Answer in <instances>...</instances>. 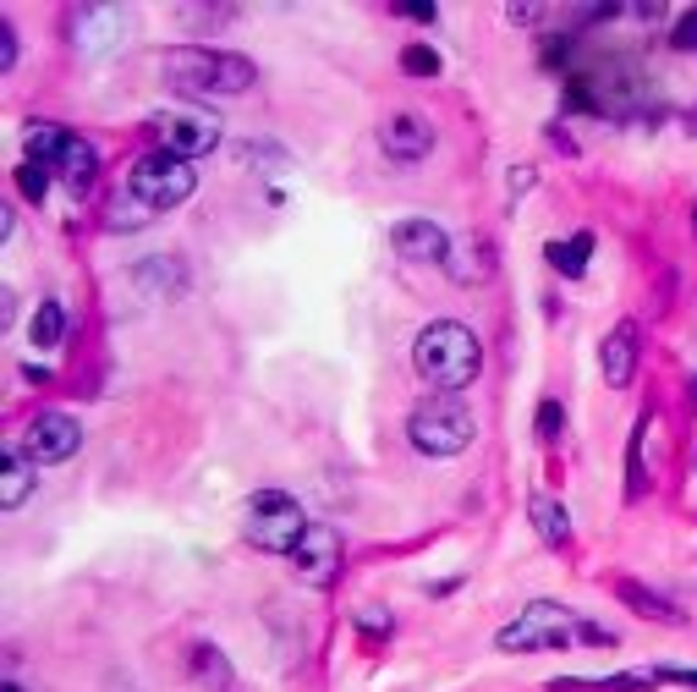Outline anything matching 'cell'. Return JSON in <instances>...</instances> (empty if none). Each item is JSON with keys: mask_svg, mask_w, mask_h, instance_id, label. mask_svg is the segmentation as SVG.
Returning <instances> with one entry per match:
<instances>
[{"mask_svg": "<svg viewBox=\"0 0 697 692\" xmlns=\"http://www.w3.org/2000/svg\"><path fill=\"white\" fill-rule=\"evenodd\" d=\"M22 143H28V159L44 165L50 176H61L72 193H89V187H94L100 154H94L89 138H77V133H66V127H50V122H33Z\"/></svg>", "mask_w": 697, "mask_h": 692, "instance_id": "cell-3", "label": "cell"}, {"mask_svg": "<svg viewBox=\"0 0 697 692\" xmlns=\"http://www.w3.org/2000/svg\"><path fill=\"white\" fill-rule=\"evenodd\" d=\"M407 17H418V22H434V6H423V0H413V6H402Z\"/></svg>", "mask_w": 697, "mask_h": 692, "instance_id": "cell-25", "label": "cell"}, {"mask_svg": "<svg viewBox=\"0 0 697 692\" xmlns=\"http://www.w3.org/2000/svg\"><path fill=\"white\" fill-rule=\"evenodd\" d=\"M0 66H17V33H11V22H0Z\"/></svg>", "mask_w": 697, "mask_h": 692, "instance_id": "cell-23", "label": "cell"}, {"mask_svg": "<svg viewBox=\"0 0 697 692\" xmlns=\"http://www.w3.org/2000/svg\"><path fill=\"white\" fill-rule=\"evenodd\" d=\"M615 593H621L637 616H654V621H665V627H676V621H682V610H676V605H665L659 593H648V588H637V582H621Z\"/></svg>", "mask_w": 697, "mask_h": 692, "instance_id": "cell-17", "label": "cell"}, {"mask_svg": "<svg viewBox=\"0 0 697 692\" xmlns=\"http://www.w3.org/2000/svg\"><path fill=\"white\" fill-rule=\"evenodd\" d=\"M402 72H413V78H434V72H439V55H434L428 44H407V50H402Z\"/></svg>", "mask_w": 697, "mask_h": 692, "instance_id": "cell-20", "label": "cell"}, {"mask_svg": "<svg viewBox=\"0 0 697 692\" xmlns=\"http://www.w3.org/2000/svg\"><path fill=\"white\" fill-rule=\"evenodd\" d=\"M291 566H297V577H302V582L330 588V582H335V571H341V539H335V528H308V534H302V545L291 550Z\"/></svg>", "mask_w": 697, "mask_h": 692, "instance_id": "cell-10", "label": "cell"}, {"mask_svg": "<svg viewBox=\"0 0 697 692\" xmlns=\"http://www.w3.org/2000/svg\"><path fill=\"white\" fill-rule=\"evenodd\" d=\"M308 528H313V523L302 517V506H297L291 495H280V489H259V495L248 500V517H242V534L270 555H291L302 545Z\"/></svg>", "mask_w": 697, "mask_h": 692, "instance_id": "cell-5", "label": "cell"}, {"mask_svg": "<svg viewBox=\"0 0 697 692\" xmlns=\"http://www.w3.org/2000/svg\"><path fill=\"white\" fill-rule=\"evenodd\" d=\"M391 248H396L402 259H413V265H445V259H450V237H445L434 220H402V226L391 231Z\"/></svg>", "mask_w": 697, "mask_h": 692, "instance_id": "cell-11", "label": "cell"}, {"mask_svg": "<svg viewBox=\"0 0 697 692\" xmlns=\"http://www.w3.org/2000/svg\"><path fill=\"white\" fill-rule=\"evenodd\" d=\"M413 369H418L434 391H467L478 380V369H483V347H478V335L467 324L439 319V324H428L418 335Z\"/></svg>", "mask_w": 697, "mask_h": 692, "instance_id": "cell-2", "label": "cell"}, {"mask_svg": "<svg viewBox=\"0 0 697 692\" xmlns=\"http://www.w3.org/2000/svg\"><path fill=\"white\" fill-rule=\"evenodd\" d=\"M528 517H533V528H539V539H544V545H571V517H565V506H560V500L533 495Z\"/></svg>", "mask_w": 697, "mask_h": 692, "instance_id": "cell-15", "label": "cell"}, {"mask_svg": "<svg viewBox=\"0 0 697 692\" xmlns=\"http://www.w3.org/2000/svg\"><path fill=\"white\" fill-rule=\"evenodd\" d=\"M379 143H385V154H391V159L413 165V159H423V154L434 148V133H428V122H423V116L402 111V116H391V122H385Z\"/></svg>", "mask_w": 697, "mask_h": 692, "instance_id": "cell-13", "label": "cell"}, {"mask_svg": "<svg viewBox=\"0 0 697 692\" xmlns=\"http://www.w3.org/2000/svg\"><path fill=\"white\" fill-rule=\"evenodd\" d=\"M148 220H154V209H148L143 198H133V193H122V198L111 204V226H116V231H138Z\"/></svg>", "mask_w": 697, "mask_h": 692, "instance_id": "cell-19", "label": "cell"}, {"mask_svg": "<svg viewBox=\"0 0 697 692\" xmlns=\"http://www.w3.org/2000/svg\"><path fill=\"white\" fill-rule=\"evenodd\" d=\"M6 692H28V688H17V682H11V688H6Z\"/></svg>", "mask_w": 697, "mask_h": 692, "instance_id": "cell-27", "label": "cell"}, {"mask_svg": "<svg viewBox=\"0 0 697 692\" xmlns=\"http://www.w3.org/2000/svg\"><path fill=\"white\" fill-rule=\"evenodd\" d=\"M193 187H198L193 165H187L181 154H165V148H148L138 165H133V176H127V193L143 198L154 215H159V209L187 204V198H193Z\"/></svg>", "mask_w": 697, "mask_h": 692, "instance_id": "cell-6", "label": "cell"}, {"mask_svg": "<svg viewBox=\"0 0 697 692\" xmlns=\"http://www.w3.org/2000/svg\"><path fill=\"white\" fill-rule=\"evenodd\" d=\"M587 254H593V231H576L571 242H550V265H555L560 276H582L587 270Z\"/></svg>", "mask_w": 697, "mask_h": 692, "instance_id": "cell-16", "label": "cell"}, {"mask_svg": "<svg viewBox=\"0 0 697 692\" xmlns=\"http://www.w3.org/2000/svg\"><path fill=\"white\" fill-rule=\"evenodd\" d=\"M77 445H83V428L66 413H39L22 434V451L33 462H66V456H77Z\"/></svg>", "mask_w": 697, "mask_h": 692, "instance_id": "cell-9", "label": "cell"}, {"mask_svg": "<svg viewBox=\"0 0 697 692\" xmlns=\"http://www.w3.org/2000/svg\"><path fill=\"white\" fill-rule=\"evenodd\" d=\"M693 407H697V374H693Z\"/></svg>", "mask_w": 697, "mask_h": 692, "instance_id": "cell-26", "label": "cell"}, {"mask_svg": "<svg viewBox=\"0 0 697 692\" xmlns=\"http://www.w3.org/2000/svg\"><path fill=\"white\" fill-rule=\"evenodd\" d=\"M472 434H478V423L456 396H428L407 417V440L418 445L423 456H456V451L472 445Z\"/></svg>", "mask_w": 697, "mask_h": 692, "instance_id": "cell-4", "label": "cell"}, {"mask_svg": "<svg viewBox=\"0 0 697 692\" xmlns=\"http://www.w3.org/2000/svg\"><path fill=\"white\" fill-rule=\"evenodd\" d=\"M676 44H682V50H697V17H687V22L676 28Z\"/></svg>", "mask_w": 697, "mask_h": 692, "instance_id": "cell-24", "label": "cell"}, {"mask_svg": "<svg viewBox=\"0 0 697 692\" xmlns=\"http://www.w3.org/2000/svg\"><path fill=\"white\" fill-rule=\"evenodd\" d=\"M17 187H22V198H33V204H39V198H44V187H50V171L28 159V165L17 171Z\"/></svg>", "mask_w": 697, "mask_h": 692, "instance_id": "cell-21", "label": "cell"}, {"mask_svg": "<svg viewBox=\"0 0 697 692\" xmlns=\"http://www.w3.org/2000/svg\"><path fill=\"white\" fill-rule=\"evenodd\" d=\"M571 638H582V621L571 610H560L550 599H533L506 632H500V649L511 654H539V649H571Z\"/></svg>", "mask_w": 697, "mask_h": 692, "instance_id": "cell-7", "label": "cell"}, {"mask_svg": "<svg viewBox=\"0 0 697 692\" xmlns=\"http://www.w3.org/2000/svg\"><path fill=\"white\" fill-rule=\"evenodd\" d=\"M61 335H66V308L61 302H39L33 308V347H61Z\"/></svg>", "mask_w": 697, "mask_h": 692, "instance_id": "cell-18", "label": "cell"}, {"mask_svg": "<svg viewBox=\"0 0 697 692\" xmlns=\"http://www.w3.org/2000/svg\"><path fill=\"white\" fill-rule=\"evenodd\" d=\"M165 83L193 100H209V94L231 100V94L253 89V61L231 55V50H209V44H181L165 55Z\"/></svg>", "mask_w": 697, "mask_h": 692, "instance_id": "cell-1", "label": "cell"}, {"mask_svg": "<svg viewBox=\"0 0 697 692\" xmlns=\"http://www.w3.org/2000/svg\"><path fill=\"white\" fill-rule=\"evenodd\" d=\"M560 428H565V413H560L555 402H544V407H539V440H544V445H555Z\"/></svg>", "mask_w": 697, "mask_h": 692, "instance_id": "cell-22", "label": "cell"}, {"mask_svg": "<svg viewBox=\"0 0 697 692\" xmlns=\"http://www.w3.org/2000/svg\"><path fill=\"white\" fill-rule=\"evenodd\" d=\"M28 495H33V456H28L22 445H11V451H6V473H0V506L17 512Z\"/></svg>", "mask_w": 697, "mask_h": 692, "instance_id": "cell-14", "label": "cell"}, {"mask_svg": "<svg viewBox=\"0 0 697 692\" xmlns=\"http://www.w3.org/2000/svg\"><path fill=\"white\" fill-rule=\"evenodd\" d=\"M637 324L626 319V324H615L610 335H604V352H599V369H604V380L615 385V391H626L632 385V374H637Z\"/></svg>", "mask_w": 697, "mask_h": 692, "instance_id": "cell-12", "label": "cell"}, {"mask_svg": "<svg viewBox=\"0 0 697 692\" xmlns=\"http://www.w3.org/2000/svg\"><path fill=\"white\" fill-rule=\"evenodd\" d=\"M148 127L159 133V148H165V154H181V159L209 154V148L220 143V122H215L209 111H159Z\"/></svg>", "mask_w": 697, "mask_h": 692, "instance_id": "cell-8", "label": "cell"}]
</instances>
